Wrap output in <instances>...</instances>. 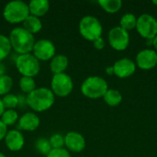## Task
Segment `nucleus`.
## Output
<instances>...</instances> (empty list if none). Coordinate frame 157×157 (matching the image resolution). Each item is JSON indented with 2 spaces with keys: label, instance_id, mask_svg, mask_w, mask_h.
<instances>
[{
  "label": "nucleus",
  "instance_id": "4be33fe9",
  "mask_svg": "<svg viewBox=\"0 0 157 157\" xmlns=\"http://www.w3.org/2000/svg\"><path fill=\"white\" fill-rule=\"evenodd\" d=\"M19 88L22 92L26 94H30L32 91H34L36 87V83L33 77H28V76H21L18 82Z\"/></svg>",
  "mask_w": 157,
  "mask_h": 157
},
{
  "label": "nucleus",
  "instance_id": "4468645a",
  "mask_svg": "<svg viewBox=\"0 0 157 157\" xmlns=\"http://www.w3.org/2000/svg\"><path fill=\"white\" fill-rule=\"evenodd\" d=\"M4 141L7 149L11 152L20 151L25 144L24 135L17 130H11L7 132Z\"/></svg>",
  "mask_w": 157,
  "mask_h": 157
},
{
  "label": "nucleus",
  "instance_id": "2eb2a0df",
  "mask_svg": "<svg viewBox=\"0 0 157 157\" xmlns=\"http://www.w3.org/2000/svg\"><path fill=\"white\" fill-rule=\"evenodd\" d=\"M40 121L34 112H26L18 119V127L27 132H33L40 126Z\"/></svg>",
  "mask_w": 157,
  "mask_h": 157
},
{
  "label": "nucleus",
  "instance_id": "0eeeda50",
  "mask_svg": "<svg viewBox=\"0 0 157 157\" xmlns=\"http://www.w3.org/2000/svg\"><path fill=\"white\" fill-rule=\"evenodd\" d=\"M51 90L59 98L69 96L74 89V82L70 75L66 73L53 75L51 81Z\"/></svg>",
  "mask_w": 157,
  "mask_h": 157
},
{
  "label": "nucleus",
  "instance_id": "c85d7f7f",
  "mask_svg": "<svg viewBox=\"0 0 157 157\" xmlns=\"http://www.w3.org/2000/svg\"><path fill=\"white\" fill-rule=\"evenodd\" d=\"M46 157H72L68 150L64 148L61 149H52V151L47 155Z\"/></svg>",
  "mask_w": 157,
  "mask_h": 157
},
{
  "label": "nucleus",
  "instance_id": "f704fd0d",
  "mask_svg": "<svg viewBox=\"0 0 157 157\" xmlns=\"http://www.w3.org/2000/svg\"><path fill=\"white\" fill-rule=\"evenodd\" d=\"M153 45L155 46V50L157 51V35L154 38V40H153Z\"/></svg>",
  "mask_w": 157,
  "mask_h": 157
},
{
  "label": "nucleus",
  "instance_id": "7ed1b4c3",
  "mask_svg": "<svg viewBox=\"0 0 157 157\" xmlns=\"http://www.w3.org/2000/svg\"><path fill=\"white\" fill-rule=\"evenodd\" d=\"M108 89L109 86L107 81L100 76H89L81 85L82 94L91 99L103 98Z\"/></svg>",
  "mask_w": 157,
  "mask_h": 157
},
{
  "label": "nucleus",
  "instance_id": "5701e85b",
  "mask_svg": "<svg viewBox=\"0 0 157 157\" xmlns=\"http://www.w3.org/2000/svg\"><path fill=\"white\" fill-rule=\"evenodd\" d=\"M18 114L15 109H5L4 113L1 116V121L6 126H12L17 121H18Z\"/></svg>",
  "mask_w": 157,
  "mask_h": 157
},
{
  "label": "nucleus",
  "instance_id": "aec40b11",
  "mask_svg": "<svg viewBox=\"0 0 157 157\" xmlns=\"http://www.w3.org/2000/svg\"><path fill=\"white\" fill-rule=\"evenodd\" d=\"M99 6L108 13H116L118 12L122 6V2L121 0H99Z\"/></svg>",
  "mask_w": 157,
  "mask_h": 157
},
{
  "label": "nucleus",
  "instance_id": "ddd939ff",
  "mask_svg": "<svg viewBox=\"0 0 157 157\" xmlns=\"http://www.w3.org/2000/svg\"><path fill=\"white\" fill-rule=\"evenodd\" d=\"M113 70L116 76L120 78H127L135 73L136 63L129 58H122L114 63Z\"/></svg>",
  "mask_w": 157,
  "mask_h": 157
},
{
  "label": "nucleus",
  "instance_id": "9b49d317",
  "mask_svg": "<svg viewBox=\"0 0 157 157\" xmlns=\"http://www.w3.org/2000/svg\"><path fill=\"white\" fill-rule=\"evenodd\" d=\"M136 64L143 70H150L157 65V53L151 49H145L139 52L136 56Z\"/></svg>",
  "mask_w": 157,
  "mask_h": 157
},
{
  "label": "nucleus",
  "instance_id": "473e14b6",
  "mask_svg": "<svg viewBox=\"0 0 157 157\" xmlns=\"http://www.w3.org/2000/svg\"><path fill=\"white\" fill-rule=\"evenodd\" d=\"M106 72H107V74L109 75H113V74H114L113 66H109V67H107V68H106Z\"/></svg>",
  "mask_w": 157,
  "mask_h": 157
},
{
  "label": "nucleus",
  "instance_id": "39448f33",
  "mask_svg": "<svg viewBox=\"0 0 157 157\" xmlns=\"http://www.w3.org/2000/svg\"><path fill=\"white\" fill-rule=\"evenodd\" d=\"M78 29L81 36L89 41H94L102 35L103 28L100 21L93 16H85L81 18Z\"/></svg>",
  "mask_w": 157,
  "mask_h": 157
},
{
  "label": "nucleus",
  "instance_id": "c9c22d12",
  "mask_svg": "<svg viewBox=\"0 0 157 157\" xmlns=\"http://www.w3.org/2000/svg\"><path fill=\"white\" fill-rule=\"evenodd\" d=\"M0 157H6V155H5L3 153H1V152H0Z\"/></svg>",
  "mask_w": 157,
  "mask_h": 157
},
{
  "label": "nucleus",
  "instance_id": "f03ea898",
  "mask_svg": "<svg viewBox=\"0 0 157 157\" xmlns=\"http://www.w3.org/2000/svg\"><path fill=\"white\" fill-rule=\"evenodd\" d=\"M55 96L50 88L38 87L27 96L28 106L35 112L48 110L53 105Z\"/></svg>",
  "mask_w": 157,
  "mask_h": 157
},
{
  "label": "nucleus",
  "instance_id": "f3484780",
  "mask_svg": "<svg viewBox=\"0 0 157 157\" xmlns=\"http://www.w3.org/2000/svg\"><path fill=\"white\" fill-rule=\"evenodd\" d=\"M68 58L64 54H57L52 57L50 61V69L53 75L65 73V70L68 67Z\"/></svg>",
  "mask_w": 157,
  "mask_h": 157
},
{
  "label": "nucleus",
  "instance_id": "bb28decb",
  "mask_svg": "<svg viewBox=\"0 0 157 157\" xmlns=\"http://www.w3.org/2000/svg\"><path fill=\"white\" fill-rule=\"evenodd\" d=\"M6 109H14L18 105V98L14 94H7L2 98Z\"/></svg>",
  "mask_w": 157,
  "mask_h": 157
},
{
  "label": "nucleus",
  "instance_id": "e433bc0d",
  "mask_svg": "<svg viewBox=\"0 0 157 157\" xmlns=\"http://www.w3.org/2000/svg\"><path fill=\"white\" fill-rule=\"evenodd\" d=\"M153 3H154V4H155V5H157V1H154V2H153Z\"/></svg>",
  "mask_w": 157,
  "mask_h": 157
},
{
  "label": "nucleus",
  "instance_id": "72a5a7b5",
  "mask_svg": "<svg viewBox=\"0 0 157 157\" xmlns=\"http://www.w3.org/2000/svg\"><path fill=\"white\" fill-rule=\"evenodd\" d=\"M5 106H4V104H3V101H2V98H0V117L2 116V114L4 113V111H5Z\"/></svg>",
  "mask_w": 157,
  "mask_h": 157
},
{
  "label": "nucleus",
  "instance_id": "f257e3e1",
  "mask_svg": "<svg viewBox=\"0 0 157 157\" xmlns=\"http://www.w3.org/2000/svg\"><path fill=\"white\" fill-rule=\"evenodd\" d=\"M11 48L18 53V55L30 53L32 52L35 39L33 34L27 31L23 27L14 28L8 36Z\"/></svg>",
  "mask_w": 157,
  "mask_h": 157
},
{
  "label": "nucleus",
  "instance_id": "f8f14e48",
  "mask_svg": "<svg viewBox=\"0 0 157 157\" xmlns=\"http://www.w3.org/2000/svg\"><path fill=\"white\" fill-rule=\"evenodd\" d=\"M64 146L71 152L80 153L86 148V139L77 132H69L64 136Z\"/></svg>",
  "mask_w": 157,
  "mask_h": 157
},
{
  "label": "nucleus",
  "instance_id": "423d86ee",
  "mask_svg": "<svg viewBox=\"0 0 157 157\" xmlns=\"http://www.w3.org/2000/svg\"><path fill=\"white\" fill-rule=\"evenodd\" d=\"M15 63L18 73L22 76L34 77L40 73V61L32 53L18 55Z\"/></svg>",
  "mask_w": 157,
  "mask_h": 157
},
{
  "label": "nucleus",
  "instance_id": "c756f323",
  "mask_svg": "<svg viewBox=\"0 0 157 157\" xmlns=\"http://www.w3.org/2000/svg\"><path fill=\"white\" fill-rule=\"evenodd\" d=\"M93 45L97 50H102L105 47V40L102 37H100L93 41Z\"/></svg>",
  "mask_w": 157,
  "mask_h": 157
},
{
  "label": "nucleus",
  "instance_id": "20e7f679",
  "mask_svg": "<svg viewBox=\"0 0 157 157\" xmlns=\"http://www.w3.org/2000/svg\"><path fill=\"white\" fill-rule=\"evenodd\" d=\"M29 15V6L27 3L21 0L10 1L3 9L4 18L11 24L22 23Z\"/></svg>",
  "mask_w": 157,
  "mask_h": 157
},
{
  "label": "nucleus",
  "instance_id": "6ab92c4d",
  "mask_svg": "<svg viewBox=\"0 0 157 157\" xmlns=\"http://www.w3.org/2000/svg\"><path fill=\"white\" fill-rule=\"evenodd\" d=\"M103 99L107 105L110 107H117L122 101V95L119 90L108 89V91L103 97Z\"/></svg>",
  "mask_w": 157,
  "mask_h": 157
},
{
  "label": "nucleus",
  "instance_id": "b1692460",
  "mask_svg": "<svg viewBox=\"0 0 157 157\" xmlns=\"http://www.w3.org/2000/svg\"><path fill=\"white\" fill-rule=\"evenodd\" d=\"M35 149L37 150L38 153H40L42 155L47 156V155L52 151V146L50 144L49 139L47 138H39L36 142H35Z\"/></svg>",
  "mask_w": 157,
  "mask_h": 157
},
{
  "label": "nucleus",
  "instance_id": "a211bd4d",
  "mask_svg": "<svg viewBox=\"0 0 157 157\" xmlns=\"http://www.w3.org/2000/svg\"><path fill=\"white\" fill-rule=\"evenodd\" d=\"M22 24H23V28L31 34L38 33L42 29V22L40 18L32 15H29L22 22Z\"/></svg>",
  "mask_w": 157,
  "mask_h": 157
},
{
  "label": "nucleus",
  "instance_id": "412c9836",
  "mask_svg": "<svg viewBox=\"0 0 157 157\" xmlns=\"http://www.w3.org/2000/svg\"><path fill=\"white\" fill-rule=\"evenodd\" d=\"M137 24V18L132 13H127L124 14L120 21V27L125 29L126 31L132 30L136 28Z\"/></svg>",
  "mask_w": 157,
  "mask_h": 157
},
{
  "label": "nucleus",
  "instance_id": "6e6552de",
  "mask_svg": "<svg viewBox=\"0 0 157 157\" xmlns=\"http://www.w3.org/2000/svg\"><path fill=\"white\" fill-rule=\"evenodd\" d=\"M136 29L146 40H153L157 35V20L150 14H143L137 18Z\"/></svg>",
  "mask_w": 157,
  "mask_h": 157
},
{
  "label": "nucleus",
  "instance_id": "cd10ccee",
  "mask_svg": "<svg viewBox=\"0 0 157 157\" xmlns=\"http://www.w3.org/2000/svg\"><path fill=\"white\" fill-rule=\"evenodd\" d=\"M49 141L52 149H61L64 146V136H63L60 133L52 134L50 137Z\"/></svg>",
  "mask_w": 157,
  "mask_h": 157
},
{
  "label": "nucleus",
  "instance_id": "a878e982",
  "mask_svg": "<svg viewBox=\"0 0 157 157\" xmlns=\"http://www.w3.org/2000/svg\"><path fill=\"white\" fill-rule=\"evenodd\" d=\"M13 87V79L11 76L5 75L0 77V96H6L9 94Z\"/></svg>",
  "mask_w": 157,
  "mask_h": 157
},
{
  "label": "nucleus",
  "instance_id": "7c9ffc66",
  "mask_svg": "<svg viewBox=\"0 0 157 157\" xmlns=\"http://www.w3.org/2000/svg\"><path fill=\"white\" fill-rule=\"evenodd\" d=\"M7 133V126H6L0 120V141L4 140Z\"/></svg>",
  "mask_w": 157,
  "mask_h": 157
},
{
  "label": "nucleus",
  "instance_id": "dca6fc26",
  "mask_svg": "<svg viewBox=\"0 0 157 157\" xmlns=\"http://www.w3.org/2000/svg\"><path fill=\"white\" fill-rule=\"evenodd\" d=\"M29 15L37 17H43L50 8V2L48 0H31L29 4Z\"/></svg>",
  "mask_w": 157,
  "mask_h": 157
},
{
  "label": "nucleus",
  "instance_id": "2f4dec72",
  "mask_svg": "<svg viewBox=\"0 0 157 157\" xmlns=\"http://www.w3.org/2000/svg\"><path fill=\"white\" fill-rule=\"evenodd\" d=\"M5 75H6V66L2 62H0V77Z\"/></svg>",
  "mask_w": 157,
  "mask_h": 157
},
{
  "label": "nucleus",
  "instance_id": "393cba45",
  "mask_svg": "<svg viewBox=\"0 0 157 157\" xmlns=\"http://www.w3.org/2000/svg\"><path fill=\"white\" fill-rule=\"evenodd\" d=\"M11 44L7 36L0 34V62L7 57L11 51Z\"/></svg>",
  "mask_w": 157,
  "mask_h": 157
},
{
  "label": "nucleus",
  "instance_id": "1a4fd4ad",
  "mask_svg": "<svg viewBox=\"0 0 157 157\" xmlns=\"http://www.w3.org/2000/svg\"><path fill=\"white\" fill-rule=\"evenodd\" d=\"M56 48L54 43L47 39H41L35 41L32 54L39 61H51L55 55Z\"/></svg>",
  "mask_w": 157,
  "mask_h": 157
},
{
  "label": "nucleus",
  "instance_id": "9d476101",
  "mask_svg": "<svg viewBox=\"0 0 157 157\" xmlns=\"http://www.w3.org/2000/svg\"><path fill=\"white\" fill-rule=\"evenodd\" d=\"M109 45L116 51H123L127 49L130 43L129 32L120 26L112 28L109 32Z\"/></svg>",
  "mask_w": 157,
  "mask_h": 157
}]
</instances>
